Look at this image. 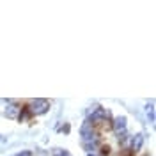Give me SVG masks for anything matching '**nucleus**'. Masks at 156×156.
<instances>
[{"label":"nucleus","mask_w":156,"mask_h":156,"mask_svg":"<svg viewBox=\"0 0 156 156\" xmlns=\"http://www.w3.org/2000/svg\"><path fill=\"white\" fill-rule=\"evenodd\" d=\"M20 105L12 99V103H7V107L4 110V115L7 117V119H18V114H20Z\"/></svg>","instance_id":"nucleus-6"},{"label":"nucleus","mask_w":156,"mask_h":156,"mask_svg":"<svg viewBox=\"0 0 156 156\" xmlns=\"http://www.w3.org/2000/svg\"><path fill=\"white\" fill-rule=\"evenodd\" d=\"M146 112H147L149 122H154V101H149V103L146 105Z\"/></svg>","instance_id":"nucleus-8"},{"label":"nucleus","mask_w":156,"mask_h":156,"mask_svg":"<svg viewBox=\"0 0 156 156\" xmlns=\"http://www.w3.org/2000/svg\"><path fill=\"white\" fill-rule=\"evenodd\" d=\"M110 154V146L108 144H101L99 146V156H108Z\"/></svg>","instance_id":"nucleus-10"},{"label":"nucleus","mask_w":156,"mask_h":156,"mask_svg":"<svg viewBox=\"0 0 156 156\" xmlns=\"http://www.w3.org/2000/svg\"><path fill=\"white\" fill-rule=\"evenodd\" d=\"M126 126H128V119L124 115H119L112 121V129L115 131V135H121V133H126Z\"/></svg>","instance_id":"nucleus-5"},{"label":"nucleus","mask_w":156,"mask_h":156,"mask_svg":"<svg viewBox=\"0 0 156 156\" xmlns=\"http://www.w3.org/2000/svg\"><path fill=\"white\" fill-rule=\"evenodd\" d=\"M27 107H29L32 115H44L50 110V101L43 99V98H36V99H30Z\"/></svg>","instance_id":"nucleus-1"},{"label":"nucleus","mask_w":156,"mask_h":156,"mask_svg":"<svg viewBox=\"0 0 156 156\" xmlns=\"http://www.w3.org/2000/svg\"><path fill=\"white\" fill-rule=\"evenodd\" d=\"M107 119H110V112L103 107H96V108H92V112L89 114L87 122H90L92 126H98L101 121H107Z\"/></svg>","instance_id":"nucleus-2"},{"label":"nucleus","mask_w":156,"mask_h":156,"mask_svg":"<svg viewBox=\"0 0 156 156\" xmlns=\"http://www.w3.org/2000/svg\"><path fill=\"white\" fill-rule=\"evenodd\" d=\"M51 156H71V154H69V153L66 151V149H60V147H55V149L51 151Z\"/></svg>","instance_id":"nucleus-9"},{"label":"nucleus","mask_w":156,"mask_h":156,"mask_svg":"<svg viewBox=\"0 0 156 156\" xmlns=\"http://www.w3.org/2000/svg\"><path fill=\"white\" fill-rule=\"evenodd\" d=\"M80 135H82V142H89V140H92V138H98V131H96V128L92 126L90 122H83L82 124V128H80Z\"/></svg>","instance_id":"nucleus-3"},{"label":"nucleus","mask_w":156,"mask_h":156,"mask_svg":"<svg viewBox=\"0 0 156 156\" xmlns=\"http://www.w3.org/2000/svg\"><path fill=\"white\" fill-rule=\"evenodd\" d=\"M69 129H71V128H69V124H64V126L60 128V131H62V133H69Z\"/></svg>","instance_id":"nucleus-12"},{"label":"nucleus","mask_w":156,"mask_h":156,"mask_svg":"<svg viewBox=\"0 0 156 156\" xmlns=\"http://www.w3.org/2000/svg\"><path fill=\"white\" fill-rule=\"evenodd\" d=\"M32 117H34V115L30 114V110H29V107H27V105L20 108V114H18V121H20V122H29Z\"/></svg>","instance_id":"nucleus-7"},{"label":"nucleus","mask_w":156,"mask_h":156,"mask_svg":"<svg viewBox=\"0 0 156 156\" xmlns=\"http://www.w3.org/2000/svg\"><path fill=\"white\" fill-rule=\"evenodd\" d=\"M119 156H135V153H133V151H129L128 147H122V151L119 153Z\"/></svg>","instance_id":"nucleus-11"},{"label":"nucleus","mask_w":156,"mask_h":156,"mask_svg":"<svg viewBox=\"0 0 156 156\" xmlns=\"http://www.w3.org/2000/svg\"><path fill=\"white\" fill-rule=\"evenodd\" d=\"M142 146H144V135H142V133H136V135L129 136V140H128V149H129V151H133L136 154V153L142 149Z\"/></svg>","instance_id":"nucleus-4"}]
</instances>
